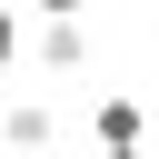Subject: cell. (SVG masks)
<instances>
[{
    "label": "cell",
    "instance_id": "6da1fadb",
    "mask_svg": "<svg viewBox=\"0 0 159 159\" xmlns=\"http://www.w3.org/2000/svg\"><path fill=\"white\" fill-rule=\"evenodd\" d=\"M50 139H60V109H50L40 89H30V99H0V149H20V159H40Z\"/></svg>",
    "mask_w": 159,
    "mask_h": 159
},
{
    "label": "cell",
    "instance_id": "7a4b0ae2",
    "mask_svg": "<svg viewBox=\"0 0 159 159\" xmlns=\"http://www.w3.org/2000/svg\"><path fill=\"white\" fill-rule=\"evenodd\" d=\"M89 139L109 149V139H149V99L139 89H99L89 99Z\"/></svg>",
    "mask_w": 159,
    "mask_h": 159
},
{
    "label": "cell",
    "instance_id": "3957f363",
    "mask_svg": "<svg viewBox=\"0 0 159 159\" xmlns=\"http://www.w3.org/2000/svg\"><path fill=\"white\" fill-rule=\"evenodd\" d=\"M89 70V20H40V80Z\"/></svg>",
    "mask_w": 159,
    "mask_h": 159
},
{
    "label": "cell",
    "instance_id": "277c9868",
    "mask_svg": "<svg viewBox=\"0 0 159 159\" xmlns=\"http://www.w3.org/2000/svg\"><path fill=\"white\" fill-rule=\"evenodd\" d=\"M10 70H20V10L0 0V80H10Z\"/></svg>",
    "mask_w": 159,
    "mask_h": 159
},
{
    "label": "cell",
    "instance_id": "5b68a950",
    "mask_svg": "<svg viewBox=\"0 0 159 159\" xmlns=\"http://www.w3.org/2000/svg\"><path fill=\"white\" fill-rule=\"evenodd\" d=\"M40 20H89V0H30Z\"/></svg>",
    "mask_w": 159,
    "mask_h": 159
},
{
    "label": "cell",
    "instance_id": "8992f818",
    "mask_svg": "<svg viewBox=\"0 0 159 159\" xmlns=\"http://www.w3.org/2000/svg\"><path fill=\"white\" fill-rule=\"evenodd\" d=\"M99 159H149V149H139V139H109V149H99Z\"/></svg>",
    "mask_w": 159,
    "mask_h": 159
}]
</instances>
